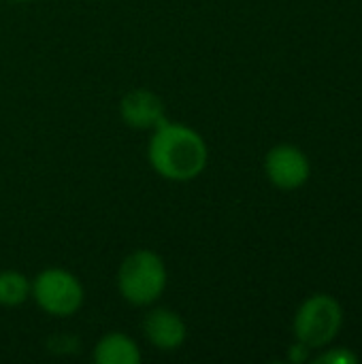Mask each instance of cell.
Returning a JSON list of instances; mask_svg holds the SVG:
<instances>
[{"label": "cell", "instance_id": "cell-1", "mask_svg": "<svg viewBox=\"0 0 362 364\" xmlns=\"http://www.w3.org/2000/svg\"><path fill=\"white\" fill-rule=\"evenodd\" d=\"M147 162L164 181L188 183L205 173L209 164V145L192 126L166 117L149 132Z\"/></svg>", "mask_w": 362, "mask_h": 364}, {"label": "cell", "instance_id": "cell-2", "mask_svg": "<svg viewBox=\"0 0 362 364\" xmlns=\"http://www.w3.org/2000/svg\"><path fill=\"white\" fill-rule=\"evenodd\" d=\"M117 294L130 307L147 309L156 305L169 286V269L160 254L141 247L130 252L115 275Z\"/></svg>", "mask_w": 362, "mask_h": 364}, {"label": "cell", "instance_id": "cell-3", "mask_svg": "<svg viewBox=\"0 0 362 364\" xmlns=\"http://www.w3.org/2000/svg\"><path fill=\"white\" fill-rule=\"evenodd\" d=\"M341 328H344V307L335 296L326 292L307 296L299 305L292 318L294 339L305 343L314 352L333 346Z\"/></svg>", "mask_w": 362, "mask_h": 364}, {"label": "cell", "instance_id": "cell-4", "mask_svg": "<svg viewBox=\"0 0 362 364\" xmlns=\"http://www.w3.org/2000/svg\"><path fill=\"white\" fill-rule=\"evenodd\" d=\"M30 299L49 318L66 320L79 314L83 307L85 288L81 279L68 269L49 267L30 279Z\"/></svg>", "mask_w": 362, "mask_h": 364}, {"label": "cell", "instance_id": "cell-5", "mask_svg": "<svg viewBox=\"0 0 362 364\" xmlns=\"http://www.w3.org/2000/svg\"><path fill=\"white\" fill-rule=\"evenodd\" d=\"M262 166L269 183L284 192L303 188L312 177V162L307 154L292 143L273 145L267 151Z\"/></svg>", "mask_w": 362, "mask_h": 364}, {"label": "cell", "instance_id": "cell-6", "mask_svg": "<svg viewBox=\"0 0 362 364\" xmlns=\"http://www.w3.org/2000/svg\"><path fill=\"white\" fill-rule=\"evenodd\" d=\"M143 337L145 341L158 350V352H177L183 348V343L188 341V324L186 320L169 309V307H147V314L143 318Z\"/></svg>", "mask_w": 362, "mask_h": 364}, {"label": "cell", "instance_id": "cell-7", "mask_svg": "<svg viewBox=\"0 0 362 364\" xmlns=\"http://www.w3.org/2000/svg\"><path fill=\"white\" fill-rule=\"evenodd\" d=\"M119 117L132 130L151 132L158 124L166 119V107L156 92L147 87H134L122 96Z\"/></svg>", "mask_w": 362, "mask_h": 364}, {"label": "cell", "instance_id": "cell-8", "mask_svg": "<svg viewBox=\"0 0 362 364\" xmlns=\"http://www.w3.org/2000/svg\"><path fill=\"white\" fill-rule=\"evenodd\" d=\"M92 360L96 364H139L143 360V354L130 335L111 331L94 343Z\"/></svg>", "mask_w": 362, "mask_h": 364}, {"label": "cell", "instance_id": "cell-9", "mask_svg": "<svg viewBox=\"0 0 362 364\" xmlns=\"http://www.w3.org/2000/svg\"><path fill=\"white\" fill-rule=\"evenodd\" d=\"M30 301V277L19 271H0V307L13 309Z\"/></svg>", "mask_w": 362, "mask_h": 364}, {"label": "cell", "instance_id": "cell-10", "mask_svg": "<svg viewBox=\"0 0 362 364\" xmlns=\"http://www.w3.org/2000/svg\"><path fill=\"white\" fill-rule=\"evenodd\" d=\"M320 354H316L314 358H312V363L316 364H358L361 363V356L354 352V350H350V348H344V346H339V348H331V346H326V348H322V350H318Z\"/></svg>", "mask_w": 362, "mask_h": 364}, {"label": "cell", "instance_id": "cell-11", "mask_svg": "<svg viewBox=\"0 0 362 364\" xmlns=\"http://www.w3.org/2000/svg\"><path fill=\"white\" fill-rule=\"evenodd\" d=\"M314 354V350L312 348H307L305 343H301V341H297L294 339V343L288 348V352H286V358H288V363L292 364H305V363H312V356Z\"/></svg>", "mask_w": 362, "mask_h": 364}, {"label": "cell", "instance_id": "cell-12", "mask_svg": "<svg viewBox=\"0 0 362 364\" xmlns=\"http://www.w3.org/2000/svg\"><path fill=\"white\" fill-rule=\"evenodd\" d=\"M11 2H21V4H26V2H36V0H11Z\"/></svg>", "mask_w": 362, "mask_h": 364}]
</instances>
